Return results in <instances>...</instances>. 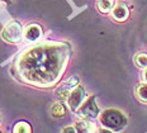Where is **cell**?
Listing matches in <instances>:
<instances>
[{"label": "cell", "instance_id": "1", "mask_svg": "<svg viewBox=\"0 0 147 133\" xmlns=\"http://www.w3.org/2000/svg\"><path fill=\"white\" fill-rule=\"evenodd\" d=\"M71 49L67 43L45 42L20 53L15 62L17 75L29 85L48 88L59 82L66 69Z\"/></svg>", "mask_w": 147, "mask_h": 133}, {"label": "cell", "instance_id": "2", "mask_svg": "<svg viewBox=\"0 0 147 133\" xmlns=\"http://www.w3.org/2000/svg\"><path fill=\"white\" fill-rule=\"evenodd\" d=\"M99 119L100 123L112 132L122 131L127 126V117L118 109H105L100 113Z\"/></svg>", "mask_w": 147, "mask_h": 133}, {"label": "cell", "instance_id": "3", "mask_svg": "<svg viewBox=\"0 0 147 133\" xmlns=\"http://www.w3.org/2000/svg\"><path fill=\"white\" fill-rule=\"evenodd\" d=\"M24 30L18 20H11L4 26L1 30V38L8 43H18L22 39Z\"/></svg>", "mask_w": 147, "mask_h": 133}, {"label": "cell", "instance_id": "4", "mask_svg": "<svg viewBox=\"0 0 147 133\" xmlns=\"http://www.w3.org/2000/svg\"><path fill=\"white\" fill-rule=\"evenodd\" d=\"M76 112H78V114L81 118H88V119L96 118L99 115V108H98V105L95 103V97L91 95L88 99H85Z\"/></svg>", "mask_w": 147, "mask_h": 133}, {"label": "cell", "instance_id": "5", "mask_svg": "<svg viewBox=\"0 0 147 133\" xmlns=\"http://www.w3.org/2000/svg\"><path fill=\"white\" fill-rule=\"evenodd\" d=\"M84 100H85V89L81 85H78L70 92L69 98H67V105H69V108L72 112H76Z\"/></svg>", "mask_w": 147, "mask_h": 133}, {"label": "cell", "instance_id": "6", "mask_svg": "<svg viewBox=\"0 0 147 133\" xmlns=\"http://www.w3.org/2000/svg\"><path fill=\"white\" fill-rule=\"evenodd\" d=\"M78 82H79V79H78V76H72V77H70L69 80L65 82L63 85H61L59 89L56 90V95L59 97L60 99H66L67 100V98H69V95H70V92H71V90L74 88H76L78 86Z\"/></svg>", "mask_w": 147, "mask_h": 133}, {"label": "cell", "instance_id": "7", "mask_svg": "<svg viewBox=\"0 0 147 133\" xmlns=\"http://www.w3.org/2000/svg\"><path fill=\"white\" fill-rule=\"evenodd\" d=\"M42 36V28L38 26V24H28L24 29L23 37L27 42L33 43L36 41H38L39 37Z\"/></svg>", "mask_w": 147, "mask_h": 133}, {"label": "cell", "instance_id": "8", "mask_svg": "<svg viewBox=\"0 0 147 133\" xmlns=\"http://www.w3.org/2000/svg\"><path fill=\"white\" fill-rule=\"evenodd\" d=\"M128 14H129V11H128V8L124 3H119V4L115 5L112 10V17L118 22L125 20L128 18Z\"/></svg>", "mask_w": 147, "mask_h": 133}, {"label": "cell", "instance_id": "9", "mask_svg": "<svg viewBox=\"0 0 147 133\" xmlns=\"http://www.w3.org/2000/svg\"><path fill=\"white\" fill-rule=\"evenodd\" d=\"M76 128L79 132H94L95 131V124L90 122V119L82 118L76 122Z\"/></svg>", "mask_w": 147, "mask_h": 133}, {"label": "cell", "instance_id": "10", "mask_svg": "<svg viewBox=\"0 0 147 133\" xmlns=\"http://www.w3.org/2000/svg\"><path fill=\"white\" fill-rule=\"evenodd\" d=\"M51 114L55 118H62L66 115V107L62 103H56L52 105L51 108Z\"/></svg>", "mask_w": 147, "mask_h": 133}, {"label": "cell", "instance_id": "11", "mask_svg": "<svg viewBox=\"0 0 147 133\" xmlns=\"http://www.w3.org/2000/svg\"><path fill=\"white\" fill-rule=\"evenodd\" d=\"M113 0H98V9L102 13H109L110 10H113Z\"/></svg>", "mask_w": 147, "mask_h": 133}, {"label": "cell", "instance_id": "12", "mask_svg": "<svg viewBox=\"0 0 147 133\" xmlns=\"http://www.w3.org/2000/svg\"><path fill=\"white\" fill-rule=\"evenodd\" d=\"M136 94H137V97H138V99H140L141 101H143V103H147V82H145V84H142V85H140L138 88H137Z\"/></svg>", "mask_w": 147, "mask_h": 133}, {"label": "cell", "instance_id": "13", "mask_svg": "<svg viewBox=\"0 0 147 133\" xmlns=\"http://www.w3.org/2000/svg\"><path fill=\"white\" fill-rule=\"evenodd\" d=\"M30 131H32V128H30V126L27 122H19L14 127L15 133H29Z\"/></svg>", "mask_w": 147, "mask_h": 133}, {"label": "cell", "instance_id": "14", "mask_svg": "<svg viewBox=\"0 0 147 133\" xmlns=\"http://www.w3.org/2000/svg\"><path fill=\"white\" fill-rule=\"evenodd\" d=\"M134 62L141 69H146L147 67V55L146 53H140L134 58Z\"/></svg>", "mask_w": 147, "mask_h": 133}, {"label": "cell", "instance_id": "15", "mask_svg": "<svg viewBox=\"0 0 147 133\" xmlns=\"http://www.w3.org/2000/svg\"><path fill=\"white\" fill-rule=\"evenodd\" d=\"M62 132H63V133H67V132L75 133V132H79V131H78V128H75V127H67V128H63V129H62Z\"/></svg>", "mask_w": 147, "mask_h": 133}, {"label": "cell", "instance_id": "16", "mask_svg": "<svg viewBox=\"0 0 147 133\" xmlns=\"http://www.w3.org/2000/svg\"><path fill=\"white\" fill-rule=\"evenodd\" d=\"M142 80L145 82H147V67H146V70L143 71V74H142Z\"/></svg>", "mask_w": 147, "mask_h": 133}, {"label": "cell", "instance_id": "17", "mask_svg": "<svg viewBox=\"0 0 147 133\" xmlns=\"http://www.w3.org/2000/svg\"><path fill=\"white\" fill-rule=\"evenodd\" d=\"M0 122H1V118H0Z\"/></svg>", "mask_w": 147, "mask_h": 133}]
</instances>
